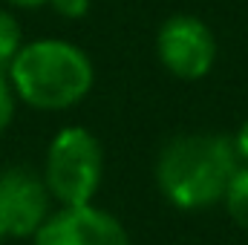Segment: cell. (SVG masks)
<instances>
[{"label":"cell","mask_w":248,"mask_h":245,"mask_svg":"<svg viewBox=\"0 0 248 245\" xmlns=\"http://www.w3.org/2000/svg\"><path fill=\"white\" fill-rule=\"evenodd\" d=\"M9 81L20 104L44 113L78 107L95 87L93 58L66 38L23 41L9 63Z\"/></svg>","instance_id":"obj_2"},{"label":"cell","mask_w":248,"mask_h":245,"mask_svg":"<svg viewBox=\"0 0 248 245\" xmlns=\"http://www.w3.org/2000/svg\"><path fill=\"white\" fill-rule=\"evenodd\" d=\"M156 58L179 81H202L217 63V38L196 15H170L156 32Z\"/></svg>","instance_id":"obj_4"},{"label":"cell","mask_w":248,"mask_h":245,"mask_svg":"<svg viewBox=\"0 0 248 245\" xmlns=\"http://www.w3.org/2000/svg\"><path fill=\"white\" fill-rule=\"evenodd\" d=\"M240 156L225 133L173 136L156 159V184L176 211H205L222 202Z\"/></svg>","instance_id":"obj_1"},{"label":"cell","mask_w":248,"mask_h":245,"mask_svg":"<svg viewBox=\"0 0 248 245\" xmlns=\"http://www.w3.org/2000/svg\"><path fill=\"white\" fill-rule=\"evenodd\" d=\"M55 208L41 170L29 165L0 168V225L9 240H32Z\"/></svg>","instance_id":"obj_5"},{"label":"cell","mask_w":248,"mask_h":245,"mask_svg":"<svg viewBox=\"0 0 248 245\" xmlns=\"http://www.w3.org/2000/svg\"><path fill=\"white\" fill-rule=\"evenodd\" d=\"M44 182L55 205H87L104 182V147L98 136L81 124L61 127L44 153Z\"/></svg>","instance_id":"obj_3"},{"label":"cell","mask_w":248,"mask_h":245,"mask_svg":"<svg viewBox=\"0 0 248 245\" xmlns=\"http://www.w3.org/2000/svg\"><path fill=\"white\" fill-rule=\"evenodd\" d=\"M49 6L55 9V15H61L66 20H81L90 15L93 0H49Z\"/></svg>","instance_id":"obj_10"},{"label":"cell","mask_w":248,"mask_h":245,"mask_svg":"<svg viewBox=\"0 0 248 245\" xmlns=\"http://www.w3.org/2000/svg\"><path fill=\"white\" fill-rule=\"evenodd\" d=\"M9 3L12 9H41V6H49V0H3Z\"/></svg>","instance_id":"obj_12"},{"label":"cell","mask_w":248,"mask_h":245,"mask_svg":"<svg viewBox=\"0 0 248 245\" xmlns=\"http://www.w3.org/2000/svg\"><path fill=\"white\" fill-rule=\"evenodd\" d=\"M17 95L12 90V81H9V69H0V136L12 127L15 122V113H17Z\"/></svg>","instance_id":"obj_9"},{"label":"cell","mask_w":248,"mask_h":245,"mask_svg":"<svg viewBox=\"0 0 248 245\" xmlns=\"http://www.w3.org/2000/svg\"><path fill=\"white\" fill-rule=\"evenodd\" d=\"M23 46V29L17 23V17L0 6V69H9L12 58L17 55V49Z\"/></svg>","instance_id":"obj_8"},{"label":"cell","mask_w":248,"mask_h":245,"mask_svg":"<svg viewBox=\"0 0 248 245\" xmlns=\"http://www.w3.org/2000/svg\"><path fill=\"white\" fill-rule=\"evenodd\" d=\"M219 205L225 208V214L231 216V222L237 228L248 231V165L240 162V168L234 170V176H231V182L225 187V196H222Z\"/></svg>","instance_id":"obj_7"},{"label":"cell","mask_w":248,"mask_h":245,"mask_svg":"<svg viewBox=\"0 0 248 245\" xmlns=\"http://www.w3.org/2000/svg\"><path fill=\"white\" fill-rule=\"evenodd\" d=\"M6 240H9V234H6V228H3V225H0V245L6 243Z\"/></svg>","instance_id":"obj_13"},{"label":"cell","mask_w":248,"mask_h":245,"mask_svg":"<svg viewBox=\"0 0 248 245\" xmlns=\"http://www.w3.org/2000/svg\"><path fill=\"white\" fill-rule=\"evenodd\" d=\"M231 138H234V150H237L240 162H243V165H248V119L240 124V130H237Z\"/></svg>","instance_id":"obj_11"},{"label":"cell","mask_w":248,"mask_h":245,"mask_svg":"<svg viewBox=\"0 0 248 245\" xmlns=\"http://www.w3.org/2000/svg\"><path fill=\"white\" fill-rule=\"evenodd\" d=\"M35 245H133L119 216L87 205H58L32 237Z\"/></svg>","instance_id":"obj_6"}]
</instances>
